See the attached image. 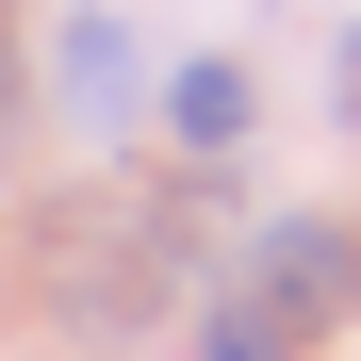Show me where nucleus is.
<instances>
[{"label":"nucleus","instance_id":"obj_1","mask_svg":"<svg viewBox=\"0 0 361 361\" xmlns=\"http://www.w3.org/2000/svg\"><path fill=\"white\" fill-rule=\"evenodd\" d=\"M230 295H247L263 329H345V312H361V230H329V214H263Z\"/></svg>","mask_w":361,"mask_h":361},{"label":"nucleus","instance_id":"obj_2","mask_svg":"<svg viewBox=\"0 0 361 361\" xmlns=\"http://www.w3.org/2000/svg\"><path fill=\"white\" fill-rule=\"evenodd\" d=\"M49 82H66V115H82V132H115V115H132V33L82 0V17L49 33Z\"/></svg>","mask_w":361,"mask_h":361},{"label":"nucleus","instance_id":"obj_3","mask_svg":"<svg viewBox=\"0 0 361 361\" xmlns=\"http://www.w3.org/2000/svg\"><path fill=\"white\" fill-rule=\"evenodd\" d=\"M164 132L197 148V164H214V148H247V66H180V82H164Z\"/></svg>","mask_w":361,"mask_h":361},{"label":"nucleus","instance_id":"obj_4","mask_svg":"<svg viewBox=\"0 0 361 361\" xmlns=\"http://www.w3.org/2000/svg\"><path fill=\"white\" fill-rule=\"evenodd\" d=\"M197 361H295V329H263L247 295H214V312H197Z\"/></svg>","mask_w":361,"mask_h":361},{"label":"nucleus","instance_id":"obj_5","mask_svg":"<svg viewBox=\"0 0 361 361\" xmlns=\"http://www.w3.org/2000/svg\"><path fill=\"white\" fill-rule=\"evenodd\" d=\"M0 164H17V49H0Z\"/></svg>","mask_w":361,"mask_h":361},{"label":"nucleus","instance_id":"obj_6","mask_svg":"<svg viewBox=\"0 0 361 361\" xmlns=\"http://www.w3.org/2000/svg\"><path fill=\"white\" fill-rule=\"evenodd\" d=\"M329 99H345V132H361V33H345V82H329Z\"/></svg>","mask_w":361,"mask_h":361}]
</instances>
